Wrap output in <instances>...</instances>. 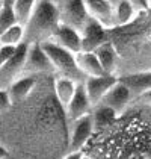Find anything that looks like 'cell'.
I'll return each mask as SVG.
<instances>
[{
	"label": "cell",
	"instance_id": "obj_11",
	"mask_svg": "<svg viewBox=\"0 0 151 159\" xmlns=\"http://www.w3.org/2000/svg\"><path fill=\"white\" fill-rule=\"evenodd\" d=\"M91 103H89V98L85 93V88H83V84H79L77 88H76V93L73 98L70 100L68 106L65 108L67 111V117L70 121H76L85 115H89L91 114Z\"/></svg>",
	"mask_w": 151,
	"mask_h": 159
},
{
	"label": "cell",
	"instance_id": "obj_3",
	"mask_svg": "<svg viewBox=\"0 0 151 159\" xmlns=\"http://www.w3.org/2000/svg\"><path fill=\"white\" fill-rule=\"evenodd\" d=\"M27 46H29L27 43H21L18 47H15L12 56L0 68V88L2 89H8L14 80H17L20 76H23Z\"/></svg>",
	"mask_w": 151,
	"mask_h": 159
},
{
	"label": "cell",
	"instance_id": "obj_6",
	"mask_svg": "<svg viewBox=\"0 0 151 159\" xmlns=\"http://www.w3.org/2000/svg\"><path fill=\"white\" fill-rule=\"evenodd\" d=\"M59 20L62 25L70 26L80 32L89 20L83 0H65L63 6L59 9Z\"/></svg>",
	"mask_w": 151,
	"mask_h": 159
},
{
	"label": "cell",
	"instance_id": "obj_18",
	"mask_svg": "<svg viewBox=\"0 0 151 159\" xmlns=\"http://www.w3.org/2000/svg\"><path fill=\"white\" fill-rule=\"evenodd\" d=\"M92 53L97 56L104 74H113V70L116 67V53H115L112 44L109 41H106L104 44L98 46Z\"/></svg>",
	"mask_w": 151,
	"mask_h": 159
},
{
	"label": "cell",
	"instance_id": "obj_23",
	"mask_svg": "<svg viewBox=\"0 0 151 159\" xmlns=\"http://www.w3.org/2000/svg\"><path fill=\"white\" fill-rule=\"evenodd\" d=\"M12 106V102L9 98V94H8V89H2L0 88V114L6 112Z\"/></svg>",
	"mask_w": 151,
	"mask_h": 159
},
{
	"label": "cell",
	"instance_id": "obj_27",
	"mask_svg": "<svg viewBox=\"0 0 151 159\" xmlns=\"http://www.w3.org/2000/svg\"><path fill=\"white\" fill-rule=\"evenodd\" d=\"M17 0H2V8H14Z\"/></svg>",
	"mask_w": 151,
	"mask_h": 159
},
{
	"label": "cell",
	"instance_id": "obj_21",
	"mask_svg": "<svg viewBox=\"0 0 151 159\" xmlns=\"http://www.w3.org/2000/svg\"><path fill=\"white\" fill-rule=\"evenodd\" d=\"M37 2L38 0H17V2H15L12 11H14L15 20H17L18 25L24 26L26 23L29 21L30 15H32L33 9H35Z\"/></svg>",
	"mask_w": 151,
	"mask_h": 159
},
{
	"label": "cell",
	"instance_id": "obj_1",
	"mask_svg": "<svg viewBox=\"0 0 151 159\" xmlns=\"http://www.w3.org/2000/svg\"><path fill=\"white\" fill-rule=\"evenodd\" d=\"M61 23L59 8L53 0H38L29 21L24 25V43H42L50 39Z\"/></svg>",
	"mask_w": 151,
	"mask_h": 159
},
{
	"label": "cell",
	"instance_id": "obj_30",
	"mask_svg": "<svg viewBox=\"0 0 151 159\" xmlns=\"http://www.w3.org/2000/svg\"><path fill=\"white\" fill-rule=\"evenodd\" d=\"M0 11H2V0H0Z\"/></svg>",
	"mask_w": 151,
	"mask_h": 159
},
{
	"label": "cell",
	"instance_id": "obj_25",
	"mask_svg": "<svg viewBox=\"0 0 151 159\" xmlns=\"http://www.w3.org/2000/svg\"><path fill=\"white\" fill-rule=\"evenodd\" d=\"M132 2L138 11H148L150 9V0H128Z\"/></svg>",
	"mask_w": 151,
	"mask_h": 159
},
{
	"label": "cell",
	"instance_id": "obj_9",
	"mask_svg": "<svg viewBox=\"0 0 151 159\" xmlns=\"http://www.w3.org/2000/svg\"><path fill=\"white\" fill-rule=\"evenodd\" d=\"M80 38H82V52H94L98 46L107 41L106 29L91 18L80 30Z\"/></svg>",
	"mask_w": 151,
	"mask_h": 159
},
{
	"label": "cell",
	"instance_id": "obj_19",
	"mask_svg": "<svg viewBox=\"0 0 151 159\" xmlns=\"http://www.w3.org/2000/svg\"><path fill=\"white\" fill-rule=\"evenodd\" d=\"M21 43H24V26L18 23L0 34V46L3 47H18Z\"/></svg>",
	"mask_w": 151,
	"mask_h": 159
},
{
	"label": "cell",
	"instance_id": "obj_16",
	"mask_svg": "<svg viewBox=\"0 0 151 159\" xmlns=\"http://www.w3.org/2000/svg\"><path fill=\"white\" fill-rule=\"evenodd\" d=\"M77 85L79 84L76 80H73V79H70V77L58 76L54 79V94H56V98H58L59 105L62 106L63 109L68 106L70 100L73 98Z\"/></svg>",
	"mask_w": 151,
	"mask_h": 159
},
{
	"label": "cell",
	"instance_id": "obj_2",
	"mask_svg": "<svg viewBox=\"0 0 151 159\" xmlns=\"http://www.w3.org/2000/svg\"><path fill=\"white\" fill-rule=\"evenodd\" d=\"M42 50L45 52L47 58L50 59L51 65H53V70L58 71L59 76H63V77H70L76 80L77 84H83L85 82V77L83 74L79 71L77 65H76V59L74 55L70 53L68 50L59 47L58 44L51 43V41H42L39 43Z\"/></svg>",
	"mask_w": 151,
	"mask_h": 159
},
{
	"label": "cell",
	"instance_id": "obj_5",
	"mask_svg": "<svg viewBox=\"0 0 151 159\" xmlns=\"http://www.w3.org/2000/svg\"><path fill=\"white\" fill-rule=\"evenodd\" d=\"M86 14L91 20L97 21L106 30L115 27V14H113L112 0H83Z\"/></svg>",
	"mask_w": 151,
	"mask_h": 159
},
{
	"label": "cell",
	"instance_id": "obj_28",
	"mask_svg": "<svg viewBox=\"0 0 151 159\" xmlns=\"http://www.w3.org/2000/svg\"><path fill=\"white\" fill-rule=\"evenodd\" d=\"M0 159H9V153H8V150H6V148H3L2 146H0Z\"/></svg>",
	"mask_w": 151,
	"mask_h": 159
},
{
	"label": "cell",
	"instance_id": "obj_14",
	"mask_svg": "<svg viewBox=\"0 0 151 159\" xmlns=\"http://www.w3.org/2000/svg\"><path fill=\"white\" fill-rule=\"evenodd\" d=\"M74 59H76V65H77L79 71L83 74L85 79L104 74L100 62L97 59V56L92 52H79L77 55H74Z\"/></svg>",
	"mask_w": 151,
	"mask_h": 159
},
{
	"label": "cell",
	"instance_id": "obj_26",
	"mask_svg": "<svg viewBox=\"0 0 151 159\" xmlns=\"http://www.w3.org/2000/svg\"><path fill=\"white\" fill-rule=\"evenodd\" d=\"M82 156H83V153L82 152H79V150H76V152H70L68 155H65V158L63 159H82Z\"/></svg>",
	"mask_w": 151,
	"mask_h": 159
},
{
	"label": "cell",
	"instance_id": "obj_12",
	"mask_svg": "<svg viewBox=\"0 0 151 159\" xmlns=\"http://www.w3.org/2000/svg\"><path fill=\"white\" fill-rule=\"evenodd\" d=\"M94 134V127H92V118L91 114L85 115L79 120L73 121V129H71V138H70V147L71 150H82V147L88 143L91 135Z\"/></svg>",
	"mask_w": 151,
	"mask_h": 159
},
{
	"label": "cell",
	"instance_id": "obj_20",
	"mask_svg": "<svg viewBox=\"0 0 151 159\" xmlns=\"http://www.w3.org/2000/svg\"><path fill=\"white\" fill-rule=\"evenodd\" d=\"M116 115L118 114L113 112L112 109H109L106 106H101V105H97L94 112L91 114L94 130H103L104 127H107L110 123H113V120L116 118Z\"/></svg>",
	"mask_w": 151,
	"mask_h": 159
},
{
	"label": "cell",
	"instance_id": "obj_13",
	"mask_svg": "<svg viewBox=\"0 0 151 159\" xmlns=\"http://www.w3.org/2000/svg\"><path fill=\"white\" fill-rule=\"evenodd\" d=\"M118 82L126 86L127 89L130 91L132 96H133V94L148 93V91H150V85H151L150 71L145 70V71H139V73L126 74V76L118 77Z\"/></svg>",
	"mask_w": 151,
	"mask_h": 159
},
{
	"label": "cell",
	"instance_id": "obj_10",
	"mask_svg": "<svg viewBox=\"0 0 151 159\" xmlns=\"http://www.w3.org/2000/svg\"><path fill=\"white\" fill-rule=\"evenodd\" d=\"M130 100H132L130 91H128L123 84L116 82V84H115V85H113L112 88L103 96V98L100 100L98 105L106 106V108L112 109L113 112L119 114V112L130 103Z\"/></svg>",
	"mask_w": 151,
	"mask_h": 159
},
{
	"label": "cell",
	"instance_id": "obj_4",
	"mask_svg": "<svg viewBox=\"0 0 151 159\" xmlns=\"http://www.w3.org/2000/svg\"><path fill=\"white\" fill-rule=\"evenodd\" d=\"M54 71L50 59L42 50L39 43H30L27 46L26 61L23 67V76H33L37 73H50Z\"/></svg>",
	"mask_w": 151,
	"mask_h": 159
},
{
	"label": "cell",
	"instance_id": "obj_29",
	"mask_svg": "<svg viewBox=\"0 0 151 159\" xmlns=\"http://www.w3.org/2000/svg\"><path fill=\"white\" fill-rule=\"evenodd\" d=\"M82 159H92V158H89V156H86V155H83V156H82Z\"/></svg>",
	"mask_w": 151,
	"mask_h": 159
},
{
	"label": "cell",
	"instance_id": "obj_8",
	"mask_svg": "<svg viewBox=\"0 0 151 159\" xmlns=\"http://www.w3.org/2000/svg\"><path fill=\"white\" fill-rule=\"evenodd\" d=\"M49 41L58 44L59 47L68 50L70 53L77 55L79 52H82V38H80V32L76 30L73 27L67 25L59 23L58 27L54 29V32L51 34Z\"/></svg>",
	"mask_w": 151,
	"mask_h": 159
},
{
	"label": "cell",
	"instance_id": "obj_17",
	"mask_svg": "<svg viewBox=\"0 0 151 159\" xmlns=\"http://www.w3.org/2000/svg\"><path fill=\"white\" fill-rule=\"evenodd\" d=\"M113 14H115V27L126 26L136 18L138 9L128 0H112Z\"/></svg>",
	"mask_w": 151,
	"mask_h": 159
},
{
	"label": "cell",
	"instance_id": "obj_15",
	"mask_svg": "<svg viewBox=\"0 0 151 159\" xmlns=\"http://www.w3.org/2000/svg\"><path fill=\"white\" fill-rule=\"evenodd\" d=\"M35 84H37L35 76H20L17 80H14L8 88V94H9L12 105L23 102L32 93V89L35 88Z\"/></svg>",
	"mask_w": 151,
	"mask_h": 159
},
{
	"label": "cell",
	"instance_id": "obj_7",
	"mask_svg": "<svg viewBox=\"0 0 151 159\" xmlns=\"http://www.w3.org/2000/svg\"><path fill=\"white\" fill-rule=\"evenodd\" d=\"M118 82V77L115 74H103V76H95V77H86L83 82L85 93L89 98V103L92 108H95L103 96Z\"/></svg>",
	"mask_w": 151,
	"mask_h": 159
},
{
	"label": "cell",
	"instance_id": "obj_22",
	"mask_svg": "<svg viewBox=\"0 0 151 159\" xmlns=\"http://www.w3.org/2000/svg\"><path fill=\"white\" fill-rule=\"evenodd\" d=\"M17 23L12 8H2L0 11V34Z\"/></svg>",
	"mask_w": 151,
	"mask_h": 159
},
{
	"label": "cell",
	"instance_id": "obj_24",
	"mask_svg": "<svg viewBox=\"0 0 151 159\" xmlns=\"http://www.w3.org/2000/svg\"><path fill=\"white\" fill-rule=\"evenodd\" d=\"M14 50H15V47H3V46H0V68L12 56Z\"/></svg>",
	"mask_w": 151,
	"mask_h": 159
}]
</instances>
